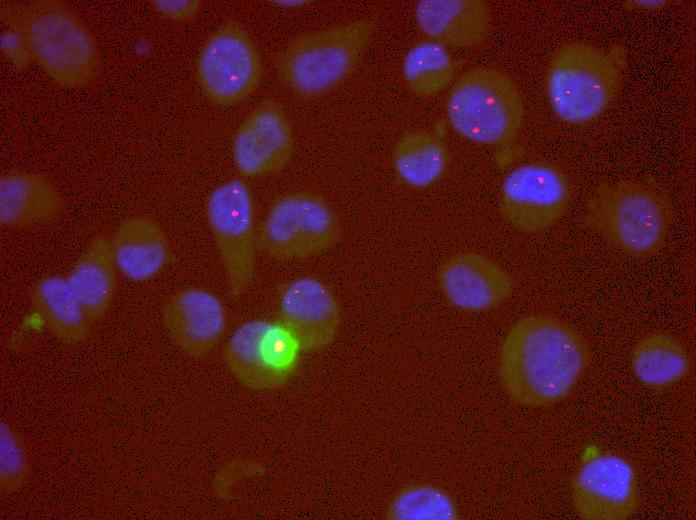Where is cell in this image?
<instances>
[{"mask_svg":"<svg viewBox=\"0 0 696 520\" xmlns=\"http://www.w3.org/2000/svg\"><path fill=\"white\" fill-rule=\"evenodd\" d=\"M572 502L585 520H626L637 511L640 490L634 465L616 453L582 463L572 481Z\"/></svg>","mask_w":696,"mask_h":520,"instance_id":"obj_11","label":"cell"},{"mask_svg":"<svg viewBox=\"0 0 696 520\" xmlns=\"http://www.w3.org/2000/svg\"><path fill=\"white\" fill-rule=\"evenodd\" d=\"M29 462L21 434L10 424L0 425V489L7 495L17 490L26 480Z\"/></svg>","mask_w":696,"mask_h":520,"instance_id":"obj_26","label":"cell"},{"mask_svg":"<svg viewBox=\"0 0 696 520\" xmlns=\"http://www.w3.org/2000/svg\"><path fill=\"white\" fill-rule=\"evenodd\" d=\"M590 220L613 248L634 258H645L664 247L672 209L667 198L651 186L621 180L597 192Z\"/></svg>","mask_w":696,"mask_h":520,"instance_id":"obj_6","label":"cell"},{"mask_svg":"<svg viewBox=\"0 0 696 520\" xmlns=\"http://www.w3.org/2000/svg\"><path fill=\"white\" fill-rule=\"evenodd\" d=\"M620 81L619 66L608 52L586 41H570L551 55L545 91L554 114L577 125L593 121L609 107Z\"/></svg>","mask_w":696,"mask_h":520,"instance_id":"obj_4","label":"cell"},{"mask_svg":"<svg viewBox=\"0 0 696 520\" xmlns=\"http://www.w3.org/2000/svg\"><path fill=\"white\" fill-rule=\"evenodd\" d=\"M63 199L46 176L11 171L0 177V222L8 228H30L54 220Z\"/></svg>","mask_w":696,"mask_h":520,"instance_id":"obj_17","label":"cell"},{"mask_svg":"<svg viewBox=\"0 0 696 520\" xmlns=\"http://www.w3.org/2000/svg\"><path fill=\"white\" fill-rule=\"evenodd\" d=\"M12 25L28 56L57 84L83 88L97 78V41L69 5L57 0L29 2L13 13Z\"/></svg>","mask_w":696,"mask_h":520,"instance_id":"obj_2","label":"cell"},{"mask_svg":"<svg viewBox=\"0 0 696 520\" xmlns=\"http://www.w3.org/2000/svg\"><path fill=\"white\" fill-rule=\"evenodd\" d=\"M291 122L276 100H261L237 128L231 146L233 163L245 178L275 174L294 151Z\"/></svg>","mask_w":696,"mask_h":520,"instance_id":"obj_12","label":"cell"},{"mask_svg":"<svg viewBox=\"0 0 696 520\" xmlns=\"http://www.w3.org/2000/svg\"><path fill=\"white\" fill-rule=\"evenodd\" d=\"M402 75L414 94L429 97L443 91L454 76V61L448 49L427 40L415 44L406 53Z\"/></svg>","mask_w":696,"mask_h":520,"instance_id":"obj_24","label":"cell"},{"mask_svg":"<svg viewBox=\"0 0 696 520\" xmlns=\"http://www.w3.org/2000/svg\"><path fill=\"white\" fill-rule=\"evenodd\" d=\"M590 360V346L575 327L552 315L532 314L517 320L506 333L497 370L514 403L541 408L565 400Z\"/></svg>","mask_w":696,"mask_h":520,"instance_id":"obj_1","label":"cell"},{"mask_svg":"<svg viewBox=\"0 0 696 520\" xmlns=\"http://www.w3.org/2000/svg\"><path fill=\"white\" fill-rule=\"evenodd\" d=\"M392 164L403 183L413 188H425L445 173L449 164V150L435 134L413 131L395 144Z\"/></svg>","mask_w":696,"mask_h":520,"instance_id":"obj_22","label":"cell"},{"mask_svg":"<svg viewBox=\"0 0 696 520\" xmlns=\"http://www.w3.org/2000/svg\"><path fill=\"white\" fill-rule=\"evenodd\" d=\"M375 30L369 17L293 37L276 60L281 81L296 95L313 98L339 85L353 71Z\"/></svg>","mask_w":696,"mask_h":520,"instance_id":"obj_3","label":"cell"},{"mask_svg":"<svg viewBox=\"0 0 696 520\" xmlns=\"http://www.w3.org/2000/svg\"><path fill=\"white\" fill-rule=\"evenodd\" d=\"M30 296L37 313L57 338L79 343L89 337L92 321L66 278L45 276L33 286Z\"/></svg>","mask_w":696,"mask_h":520,"instance_id":"obj_20","label":"cell"},{"mask_svg":"<svg viewBox=\"0 0 696 520\" xmlns=\"http://www.w3.org/2000/svg\"><path fill=\"white\" fill-rule=\"evenodd\" d=\"M386 516L395 520H453L459 516L452 495L429 483L401 488L390 501Z\"/></svg>","mask_w":696,"mask_h":520,"instance_id":"obj_25","label":"cell"},{"mask_svg":"<svg viewBox=\"0 0 696 520\" xmlns=\"http://www.w3.org/2000/svg\"><path fill=\"white\" fill-rule=\"evenodd\" d=\"M151 4L162 17L174 22L194 19L203 7L200 0H154Z\"/></svg>","mask_w":696,"mask_h":520,"instance_id":"obj_28","label":"cell"},{"mask_svg":"<svg viewBox=\"0 0 696 520\" xmlns=\"http://www.w3.org/2000/svg\"><path fill=\"white\" fill-rule=\"evenodd\" d=\"M196 70L206 97L217 105L228 107L241 103L258 88L263 65L246 28L230 19L206 39Z\"/></svg>","mask_w":696,"mask_h":520,"instance_id":"obj_9","label":"cell"},{"mask_svg":"<svg viewBox=\"0 0 696 520\" xmlns=\"http://www.w3.org/2000/svg\"><path fill=\"white\" fill-rule=\"evenodd\" d=\"M260 344L269 368L287 381L295 370L301 351L296 339L281 323L267 322Z\"/></svg>","mask_w":696,"mask_h":520,"instance_id":"obj_27","label":"cell"},{"mask_svg":"<svg viewBox=\"0 0 696 520\" xmlns=\"http://www.w3.org/2000/svg\"><path fill=\"white\" fill-rule=\"evenodd\" d=\"M340 236L338 216L325 198L310 191H293L272 203L257 244L274 259L299 260L330 250Z\"/></svg>","mask_w":696,"mask_h":520,"instance_id":"obj_7","label":"cell"},{"mask_svg":"<svg viewBox=\"0 0 696 520\" xmlns=\"http://www.w3.org/2000/svg\"><path fill=\"white\" fill-rule=\"evenodd\" d=\"M116 270L110 239L97 235L88 243L66 277L92 322L105 316L112 304Z\"/></svg>","mask_w":696,"mask_h":520,"instance_id":"obj_19","label":"cell"},{"mask_svg":"<svg viewBox=\"0 0 696 520\" xmlns=\"http://www.w3.org/2000/svg\"><path fill=\"white\" fill-rule=\"evenodd\" d=\"M437 281L447 302L465 312L498 307L514 290L511 275L495 260L478 252L449 257L440 266Z\"/></svg>","mask_w":696,"mask_h":520,"instance_id":"obj_14","label":"cell"},{"mask_svg":"<svg viewBox=\"0 0 696 520\" xmlns=\"http://www.w3.org/2000/svg\"><path fill=\"white\" fill-rule=\"evenodd\" d=\"M446 115L451 127L463 138L501 146L519 134L524 103L517 85L507 74L479 66L463 73L452 85Z\"/></svg>","mask_w":696,"mask_h":520,"instance_id":"obj_5","label":"cell"},{"mask_svg":"<svg viewBox=\"0 0 696 520\" xmlns=\"http://www.w3.org/2000/svg\"><path fill=\"white\" fill-rule=\"evenodd\" d=\"M277 2L283 3V6H285V7H288V6L294 7L296 5H301L304 3L303 1H287V0L286 1H277Z\"/></svg>","mask_w":696,"mask_h":520,"instance_id":"obj_29","label":"cell"},{"mask_svg":"<svg viewBox=\"0 0 696 520\" xmlns=\"http://www.w3.org/2000/svg\"><path fill=\"white\" fill-rule=\"evenodd\" d=\"M162 319L175 346L193 358L210 353L226 327L220 299L208 290L194 287L172 294L163 307Z\"/></svg>","mask_w":696,"mask_h":520,"instance_id":"obj_15","label":"cell"},{"mask_svg":"<svg viewBox=\"0 0 696 520\" xmlns=\"http://www.w3.org/2000/svg\"><path fill=\"white\" fill-rule=\"evenodd\" d=\"M268 321L250 320L240 325L224 349V361L232 375L254 390L275 389L286 383L269 368L261 349V336Z\"/></svg>","mask_w":696,"mask_h":520,"instance_id":"obj_23","label":"cell"},{"mask_svg":"<svg viewBox=\"0 0 696 520\" xmlns=\"http://www.w3.org/2000/svg\"><path fill=\"white\" fill-rule=\"evenodd\" d=\"M281 323L296 339L301 351L318 352L335 339L340 322V307L332 291L314 277H299L288 282L280 295Z\"/></svg>","mask_w":696,"mask_h":520,"instance_id":"obj_13","label":"cell"},{"mask_svg":"<svg viewBox=\"0 0 696 520\" xmlns=\"http://www.w3.org/2000/svg\"><path fill=\"white\" fill-rule=\"evenodd\" d=\"M571 185L561 168L546 161L519 165L504 178L499 198L502 217L524 233L553 227L567 212Z\"/></svg>","mask_w":696,"mask_h":520,"instance_id":"obj_10","label":"cell"},{"mask_svg":"<svg viewBox=\"0 0 696 520\" xmlns=\"http://www.w3.org/2000/svg\"><path fill=\"white\" fill-rule=\"evenodd\" d=\"M206 215L229 291L239 297L254 278L258 246L248 184L238 178L219 184L208 197Z\"/></svg>","mask_w":696,"mask_h":520,"instance_id":"obj_8","label":"cell"},{"mask_svg":"<svg viewBox=\"0 0 696 520\" xmlns=\"http://www.w3.org/2000/svg\"><path fill=\"white\" fill-rule=\"evenodd\" d=\"M110 242L117 270L133 281L153 278L170 260V243L165 232L147 216L123 220Z\"/></svg>","mask_w":696,"mask_h":520,"instance_id":"obj_18","label":"cell"},{"mask_svg":"<svg viewBox=\"0 0 696 520\" xmlns=\"http://www.w3.org/2000/svg\"><path fill=\"white\" fill-rule=\"evenodd\" d=\"M418 29L446 48H471L488 38L492 16L483 0H420L414 9Z\"/></svg>","mask_w":696,"mask_h":520,"instance_id":"obj_16","label":"cell"},{"mask_svg":"<svg viewBox=\"0 0 696 520\" xmlns=\"http://www.w3.org/2000/svg\"><path fill=\"white\" fill-rule=\"evenodd\" d=\"M635 377L650 388L669 387L687 376L691 356L681 340L665 332L641 337L631 352Z\"/></svg>","mask_w":696,"mask_h":520,"instance_id":"obj_21","label":"cell"}]
</instances>
